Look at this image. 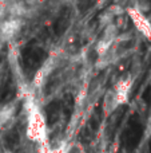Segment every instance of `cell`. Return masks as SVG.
I'll return each mask as SVG.
<instances>
[{
	"label": "cell",
	"instance_id": "cell-1",
	"mask_svg": "<svg viewBox=\"0 0 151 153\" xmlns=\"http://www.w3.org/2000/svg\"><path fill=\"white\" fill-rule=\"evenodd\" d=\"M24 111V133L28 141L37 146L44 148L50 144L48 140V122L42 106L34 97H26L23 102Z\"/></svg>",
	"mask_w": 151,
	"mask_h": 153
},
{
	"label": "cell",
	"instance_id": "cell-2",
	"mask_svg": "<svg viewBox=\"0 0 151 153\" xmlns=\"http://www.w3.org/2000/svg\"><path fill=\"white\" fill-rule=\"evenodd\" d=\"M131 89H133V79L130 76L120 78L114 83V86L107 91L104 97L103 109L106 113H112L120 106L127 105L130 101Z\"/></svg>",
	"mask_w": 151,
	"mask_h": 153
},
{
	"label": "cell",
	"instance_id": "cell-3",
	"mask_svg": "<svg viewBox=\"0 0 151 153\" xmlns=\"http://www.w3.org/2000/svg\"><path fill=\"white\" fill-rule=\"evenodd\" d=\"M126 13H127L128 19L131 20V24L134 28L136 30L139 35L147 40H151V19L143 11L136 5H130L126 8Z\"/></svg>",
	"mask_w": 151,
	"mask_h": 153
},
{
	"label": "cell",
	"instance_id": "cell-4",
	"mask_svg": "<svg viewBox=\"0 0 151 153\" xmlns=\"http://www.w3.org/2000/svg\"><path fill=\"white\" fill-rule=\"evenodd\" d=\"M23 19L16 13H11L7 18H1L0 20V39L11 40L20 34L23 28Z\"/></svg>",
	"mask_w": 151,
	"mask_h": 153
},
{
	"label": "cell",
	"instance_id": "cell-5",
	"mask_svg": "<svg viewBox=\"0 0 151 153\" xmlns=\"http://www.w3.org/2000/svg\"><path fill=\"white\" fill-rule=\"evenodd\" d=\"M16 117V108L13 103H7L0 109V132L8 130Z\"/></svg>",
	"mask_w": 151,
	"mask_h": 153
},
{
	"label": "cell",
	"instance_id": "cell-6",
	"mask_svg": "<svg viewBox=\"0 0 151 153\" xmlns=\"http://www.w3.org/2000/svg\"><path fill=\"white\" fill-rule=\"evenodd\" d=\"M60 153H87L86 148L79 141H72V143L64 144L60 148Z\"/></svg>",
	"mask_w": 151,
	"mask_h": 153
}]
</instances>
